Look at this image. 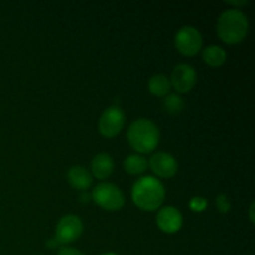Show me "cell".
Masks as SVG:
<instances>
[{
  "instance_id": "obj_1",
  "label": "cell",
  "mask_w": 255,
  "mask_h": 255,
  "mask_svg": "<svg viewBox=\"0 0 255 255\" xmlns=\"http://www.w3.org/2000/svg\"><path fill=\"white\" fill-rule=\"evenodd\" d=\"M164 187L161 181L151 176L139 178L132 187V201L142 211L153 212L163 203Z\"/></svg>"
},
{
  "instance_id": "obj_4",
  "label": "cell",
  "mask_w": 255,
  "mask_h": 255,
  "mask_svg": "<svg viewBox=\"0 0 255 255\" xmlns=\"http://www.w3.org/2000/svg\"><path fill=\"white\" fill-rule=\"evenodd\" d=\"M91 198L97 206L106 211H120L125 204L124 193L112 183H100L95 187Z\"/></svg>"
},
{
  "instance_id": "obj_20",
  "label": "cell",
  "mask_w": 255,
  "mask_h": 255,
  "mask_svg": "<svg viewBox=\"0 0 255 255\" xmlns=\"http://www.w3.org/2000/svg\"><path fill=\"white\" fill-rule=\"evenodd\" d=\"M80 198H81L82 203H89L90 199H91V196H90V194H87V193H85V192H84V193L80 196Z\"/></svg>"
},
{
  "instance_id": "obj_16",
  "label": "cell",
  "mask_w": 255,
  "mask_h": 255,
  "mask_svg": "<svg viewBox=\"0 0 255 255\" xmlns=\"http://www.w3.org/2000/svg\"><path fill=\"white\" fill-rule=\"evenodd\" d=\"M163 107L168 114L171 115H177L183 110L184 107V101L179 95L171 94L164 99L163 101Z\"/></svg>"
},
{
  "instance_id": "obj_6",
  "label": "cell",
  "mask_w": 255,
  "mask_h": 255,
  "mask_svg": "<svg viewBox=\"0 0 255 255\" xmlns=\"http://www.w3.org/2000/svg\"><path fill=\"white\" fill-rule=\"evenodd\" d=\"M177 50L186 56H193L202 49L203 40L202 35L196 27L183 26L178 30L174 37Z\"/></svg>"
},
{
  "instance_id": "obj_8",
  "label": "cell",
  "mask_w": 255,
  "mask_h": 255,
  "mask_svg": "<svg viewBox=\"0 0 255 255\" xmlns=\"http://www.w3.org/2000/svg\"><path fill=\"white\" fill-rule=\"evenodd\" d=\"M171 86L178 92H189L197 82V72L187 64H179L173 69L171 77Z\"/></svg>"
},
{
  "instance_id": "obj_17",
  "label": "cell",
  "mask_w": 255,
  "mask_h": 255,
  "mask_svg": "<svg viewBox=\"0 0 255 255\" xmlns=\"http://www.w3.org/2000/svg\"><path fill=\"white\" fill-rule=\"evenodd\" d=\"M207 206H208V202L203 197H193L189 201V207L194 212H203L207 208Z\"/></svg>"
},
{
  "instance_id": "obj_7",
  "label": "cell",
  "mask_w": 255,
  "mask_h": 255,
  "mask_svg": "<svg viewBox=\"0 0 255 255\" xmlns=\"http://www.w3.org/2000/svg\"><path fill=\"white\" fill-rule=\"evenodd\" d=\"M125 125V114L119 106H111L102 112L99 121L100 133L106 138L116 137Z\"/></svg>"
},
{
  "instance_id": "obj_14",
  "label": "cell",
  "mask_w": 255,
  "mask_h": 255,
  "mask_svg": "<svg viewBox=\"0 0 255 255\" xmlns=\"http://www.w3.org/2000/svg\"><path fill=\"white\" fill-rule=\"evenodd\" d=\"M148 89L156 96H166L171 90V81L164 75H154L149 79Z\"/></svg>"
},
{
  "instance_id": "obj_22",
  "label": "cell",
  "mask_w": 255,
  "mask_h": 255,
  "mask_svg": "<svg viewBox=\"0 0 255 255\" xmlns=\"http://www.w3.org/2000/svg\"><path fill=\"white\" fill-rule=\"evenodd\" d=\"M253 212H254V203L251 206V221L252 223H254V216H253Z\"/></svg>"
},
{
  "instance_id": "obj_15",
  "label": "cell",
  "mask_w": 255,
  "mask_h": 255,
  "mask_svg": "<svg viewBox=\"0 0 255 255\" xmlns=\"http://www.w3.org/2000/svg\"><path fill=\"white\" fill-rule=\"evenodd\" d=\"M147 166H148V163H147L146 158L142 156H138V154H131L124 162L125 171L129 174L143 173L147 169Z\"/></svg>"
},
{
  "instance_id": "obj_19",
  "label": "cell",
  "mask_w": 255,
  "mask_h": 255,
  "mask_svg": "<svg viewBox=\"0 0 255 255\" xmlns=\"http://www.w3.org/2000/svg\"><path fill=\"white\" fill-rule=\"evenodd\" d=\"M57 255H84V254L75 248H62Z\"/></svg>"
},
{
  "instance_id": "obj_2",
  "label": "cell",
  "mask_w": 255,
  "mask_h": 255,
  "mask_svg": "<svg viewBox=\"0 0 255 255\" xmlns=\"http://www.w3.org/2000/svg\"><path fill=\"white\" fill-rule=\"evenodd\" d=\"M248 19L246 14L238 9L226 10L217 21L218 36L229 45L241 42L248 34Z\"/></svg>"
},
{
  "instance_id": "obj_10",
  "label": "cell",
  "mask_w": 255,
  "mask_h": 255,
  "mask_svg": "<svg viewBox=\"0 0 255 255\" xmlns=\"http://www.w3.org/2000/svg\"><path fill=\"white\" fill-rule=\"evenodd\" d=\"M183 219L181 212L174 207H163L157 214V226L164 233H176L181 229Z\"/></svg>"
},
{
  "instance_id": "obj_3",
  "label": "cell",
  "mask_w": 255,
  "mask_h": 255,
  "mask_svg": "<svg viewBox=\"0 0 255 255\" xmlns=\"http://www.w3.org/2000/svg\"><path fill=\"white\" fill-rule=\"evenodd\" d=\"M127 138L133 149L139 153H151L159 142L158 127L147 119H138L128 127Z\"/></svg>"
},
{
  "instance_id": "obj_13",
  "label": "cell",
  "mask_w": 255,
  "mask_h": 255,
  "mask_svg": "<svg viewBox=\"0 0 255 255\" xmlns=\"http://www.w3.org/2000/svg\"><path fill=\"white\" fill-rule=\"evenodd\" d=\"M203 60L212 67H219L226 62L227 54L223 47L212 45L203 50Z\"/></svg>"
},
{
  "instance_id": "obj_9",
  "label": "cell",
  "mask_w": 255,
  "mask_h": 255,
  "mask_svg": "<svg viewBox=\"0 0 255 255\" xmlns=\"http://www.w3.org/2000/svg\"><path fill=\"white\" fill-rule=\"evenodd\" d=\"M149 167L161 178H171L177 173L178 164L176 158L166 152H158L149 159Z\"/></svg>"
},
{
  "instance_id": "obj_12",
  "label": "cell",
  "mask_w": 255,
  "mask_h": 255,
  "mask_svg": "<svg viewBox=\"0 0 255 255\" xmlns=\"http://www.w3.org/2000/svg\"><path fill=\"white\" fill-rule=\"evenodd\" d=\"M67 179L75 189H80V191H86L92 184L91 174L81 166L71 167L67 173Z\"/></svg>"
},
{
  "instance_id": "obj_21",
  "label": "cell",
  "mask_w": 255,
  "mask_h": 255,
  "mask_svg": "<svg viewBox=\"0 0 255 255\" xmlns=\"http://www.w3.org/2000/svg\"><path fill=\"white\" fill-rule=\"evenodd\" d=\"M227 4L234 5V6H242V5L248 4V1H246V0H243V1H227Z\"/></svg>"
},
{
  "instance_id": "obj_23",
  "label": "cell",
  "mask_w": 255,
  "mask_h": 255,
  "mask_svg": "<svg viewBox=\"0 0 255 255\" xmlns=\"http://www.w3.org/2000/svg\"><path fill=\"white\" fill-rule=\"evenodd\" d=\"M102 255H117V254H115V253H106V254H102Z\"/></svg>"
},
{
  "instance_id": "obj_5",
  "label": "cell",
  "mask_w": 255,
  "mask_h": 255,
  "mask_svg": "<svg viewBox=\"0 0 255 255\" xmlns=\"http://www.w3.org/2000/svg\"><path fill=\"white\" fill-rule=\"evenodd\" d=\"M82 229H84V226L79 217L72 216V214L62 217L56 226L54 241L56 242V244H61V246L72 243L80 238Z\"/></svg>"
},
{
  "instance_id": "obj_11",
  "label": "cell",
  "mask_w": 255,
  "mask_h": 255,
  "mask_svg": "<svg viewBox=\"0 0 255 255\" xmlns=\"http://www.w3.org/2000/svg\"><path fill=\"white\" fill-rule=\"evenodd\" d=\"M92 174L97 179H106L114 172V161L107 153H100L91 162Z\"/></svg>"
},
{
  "instance_id": "obj_18",
  "label": "cell",
  "mask_w": 255,
  "mask_h": 255,
  "mask_svg": "<svg viewBox=\"0 0 255 255\" xmlns=\"http://www.w3.org/2000/svg\"><path fill=\"white\" fill-rule=\"evenodd\" d=\"M217 208H218V211L221 212V213H228L229 211H231V202H229L228 197L226 196V194H219L218 197H217Z\"/></svg>"
}]
</instances>
